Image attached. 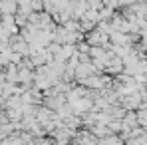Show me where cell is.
Listing matches in <instances>:
<instances>
[{
	"label": "cell",
	"mask_w": 147,
	"mask_h": 145,
	"mask_svg": "<svg viewBox=\"0 0 147 145\" xmlns=\"http://www.w3.org/2000/svg\"><path fill=\"white\" fill-rule=\"evenodd\" d=\"M18 12L16 0H0V16H14Z\"/></svg>",
	"instance_id": "cell-1"
}]
</instances>
